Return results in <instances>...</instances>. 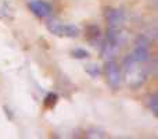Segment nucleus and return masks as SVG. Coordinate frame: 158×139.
<instances>
[{"mask_svg":"<svg viewBox=\"0 0 158 139\" xmlns=\"http://www.w3.org/2000/svg\"><path fill=\"white\" fill-rule=\"evenodd\" d=\"M29 8L39 17H47L52 13V7L43 0H35L29 3Z\"/></svg>","mask_w":158,"mask_h":139,"instance_id":"1","label":"nucleus"},{"mask_svg":"<svg viewBox=\"0 0 158 139\" xmlns=\"http://www.w3.org/2000/svg\"><path fill=\"white\" fill-rule=\"evenodd\" d=\"M106 72H107V76H108V82L112 86H117L118 82H119V74H118L115 64L108 63V66L106 67Z\"/></svg>","mask_w":158,"mask_h":139,"instance_id":"2","label":"nucleus"},{"mask_svg":"<svg viewBox=\"0 0 158 139\" xmlns=\"http://www.w3.org/2000/svg\"><path fill=\"white\" fill-rule=\"evenodd\" d=\"M74 54L77 56V57H79V59L87 57V52H86V50H83V49H77V50H74Z\"/></svg>","mask_w":158,"mask_h":139,"instance_id":"3","label":"nucleus"},{"mask_svg":"<svg viewBox=\"0 0 158 139\" xmlns=\"http://www.w3.org/2000/svg\"><path fill=\"white\" fill-rule=\"evenodd\" d=\"M151 103H153V110H154V113H157V96L153 99V102H151Z\"/></svg>","mask_w":158,"mask_h":139,"instance_id":"4","label":"nucleus"}]
</instances>
